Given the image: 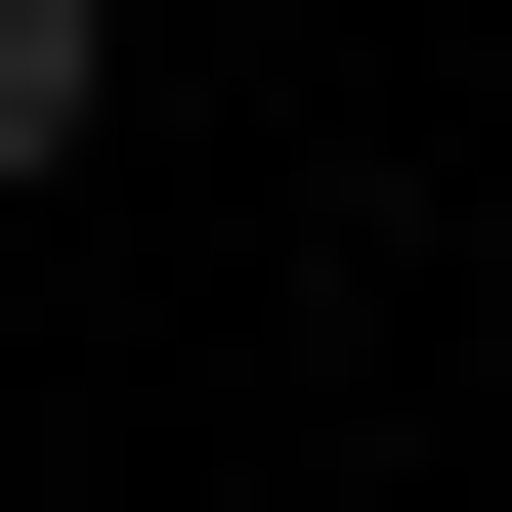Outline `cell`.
<instances>
[{
	"label": "cell",
	"instance_id": "cell-1",
	"mask_svg": "<svg viewBox=\"0 0 512 512\" xmlns=\"http://www.w3.org/2000/svg\"><path fill=\"white\" fill-rule=\"evenodd\" d=\"M86 86H128L86 0H0V214H43V171H86Z\"/></svg>",
	"mask_w": 512,
	"mask_h": 512
}]
</instances>
